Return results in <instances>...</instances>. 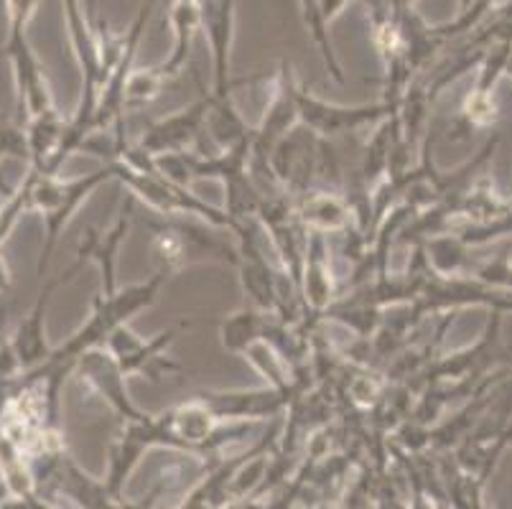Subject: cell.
<instances>
[{
    "instance_id": "obj_18",
    "label": "cell",
    "mask_w": 512,
    "mask_h": 509,
    "mask_svg": "<svg viewBox=\"0 0 512 509\" xmlns=\"http://www.w3.org/2000/svg\"><path fill=\"white\" fill-rule=\"evenodd\" d=\"M0 151L6 156L23 158L29 161V140H26V128L0 112Z\"/></svg>"
},
{
    "instance_id": "obj_20",
    "label": "cell",
    "mask_w": 512,
    "mask_h": 509,
    "mask_svg": "<svg viewBox=\"0 0 512 509\" xmlns=\"http://www.w3.org/2000/svg\"><path fill=\"white\" fill-rule=\"evenodd\" d=\"M505 74H507V77H512V56H510V59H507V67H505Z\"/></svg>"
},
{
    "instance_id": "obj_13",
    "label": "cell",
    "mask_w": 512,
    "mask_h": 509,
    "mask_svg": "<svg viewBox=\"0 0 512 509\" xmlns=\"http://www.w3.org/2000/svg\"><path fill=\"white\" fill-rule=\"evenodd\" d=\"M146 418L148 415L143 413L141 418L136 420H123V431H120V436L113 441L110 456H107L105 484L107 489H110V494L118 499L120 507H130V502L123 499L125 482H128V476L133 474V469L141 464L143 454H146L148 448H153L146 436Z\"/></svg>"
},
{
    "instance_id": "obj_17",
    "label": "cell",
    "mask_w": 512,
    "mask_h": 509,
    "mask_svg": "<svg viewBox=\"0 0 512 509\" xmlns=\"http://www.w3.org/2000/svg\"><path fill=\"white\" fill-rule=\"evenodd\" d=\"M497 120V102L495 95H482V92L472 90V95L464 100L462 115H459V128L467 133L479 128H490Z\"/></svg>"
},
{
    "instance_id": "obj_12",
    "label": "cell",
    "mask_w": 512,
    "mask_h": 509,
    "mask_svg": "<svg viewBox=\"0 0 512 509\" xmlns=\"http://www.w3.org/2000/svg\"><path fill=\"white\" fill-rule=\"evenodd\" d=\"M133 204H136V199L128 196L123 214H120L118 222L113 224V230H107V232L90 230L85 240L79 242L77 247V258L82 260V263H95L97 268H100L102 293H105V296L118 291V275H115L118 273V252H120V245H123V240L128 237Z\"/></svg>"
},
{
    "instance_id": "obj_8",
    "label": "cell",
    "mask_w": 512,
    "mask_h": 509,
    "mask_svg": "<svg viewBox=\"0 0 512 509\" xmlns=\"http://www.w3.org/2000/svg\"><path fill=\"white\" fill-rule=\"evenodd\" d=\"M209 105H212V90H202V97L186 110L148 125L138 146L151 156H158V153L186 151L192 143H202V138L207 135Z\"/></svg>"
},
{
    "instance_id": "obj_3",
    "label": "cell",
    "mask_w": 512,
    "mask_h": 509,
    "mask_svg": "<svg viewBox=\"0 0 512 509\" xmlns=\"http://www.w3.org/2000/svg\"><path fill=\"white\" fill-rule=\"evenodd\" d=\"M110 163H113L115 179L128 186L130 196H136L138 202L146 204V209L166 214V217H197L199 222H207L209 227H217V230L235 232L237 224H240V219L227 214L225 209L212 207L197 194H192L189 186L174 184L158 171H138L120 158Z\"/></svg>"
},
{
    "instance_id": "obj_2",
    "label": "cell",
    "mask_w": 512,
    "mask_h": 509,
    "mask_svg": "<svg viewBox=\"0 0 512 509\" xmlns=\"http://www.w3.org/2000/svg\"><path fill=\"white\" fill-rule=\"evenodd\" d=\"M197 217H166L148 209V217L141 219L151 230V255L158 270L169 275L179 273L186 265L199 260H222V263L237 265L240 252L232 250L225 240L194 222Z\"/></svg>"
},
{
    "instance_id": "obj_19",
    "label": "cell",
    "mask_w": 512,
    "mask_h": 509,
    "mask_svg": "<svg viewBox=\"0 0 512 509\" xmlns=\"http://www.w3.org/2000/svg\"><path fill=\"white\" fill-rule=\"evenodd\" d=\"M11 291V273H8L6 260L0 258V293Z\"/></svg>"
},
{
    "instance_id": "obj_5",
    "label": "cell",
    "mask_w": 512,
    "mask_h": 509,
    "mask_svg": "<svg viewBox=\"0 0 512 509\" xmlns=\"http://www.w3.org/2000/svg\"><path fill=\"white\" fill-rule=\"evenodd\" d=\"M194 326V321H184V324H176L171 329L161 331L153 339H143L136 331L130 329V324H120L113 334L107 336L105 349L115 357L118 367L123 370L125 377L130 375H143L151 382H161V377L171 375V372H181L179 362L166 357V349L176 342V336L184 329Z\"/></svg>"
},
{
    "instance_id": "obj_11",
    "label": "cell",
    "mask_w": 512,
    "mask_h": 509,
    "mask_svg": "<svg viewBox=\"0 0 512 509\" xmlns=\"http://www.w3.org/2000/svg\"><path fill=\"white\" fill-rule=\"evenodd\" d=\"M74 372H77L79 380L87 382L123 420H136L143 415V410H138L128 395V387H125L128 377L123 375L115 357L105 347H95L82 354Z\"/></svg>"
},
{
    "instance_id": "obj_14",
    "label": "cell",
    "mask_w": 512,
    "mask_h": 509,
    "mask_svg": "<svg viewBox=\"0 0 512 509\" xmlns=\"http://www.w3.org/2000/svg\"><path fill=\"white\" fill-rule=\"evenodd\" d=\"M296 212L306 224L309 232H321V235H342L355 222L352 204L337 189H311L304 196H296Z\"/></svg>"
},
{
    "instance_id": "obj_9",
    "label": "cell",
    "mask_w": 512,
    "mask_h": 509,
    "mask_svg": "<svg viewBox=\"0 0 512 509\" xmlns=\"http://www.w3.org/2000/svg\"><path fill=\"white\" fill-rule=\"evenodd\" d=\"M82 260H74L72 265H69L64 273L54 275V278H46L44 280V288L39 291V298H36L34 308L29 311V316L18 324L16 334L11 336V344L13 349H16V357L18 362H21V370L29 372L34 370V367H39L41 362H46L51 354V347L46 344V311H49V303H51V296H54V291H57L59 286H64V283H69V280L74 278V275L82 270Z\"/></svg>"
},
{
    "instance_id": "obj_6",
    "label": "cell",
    "mask_w": 512,
    "mask_h": 509,
    "mask_svg": "<svg viewBox=\"0 0 512 509\" xmlns=\"http://www.w3.org/2000/svg\"><path fill=\"white\" fill-rule=\"evenodd\" d=\"M398 107H393L390 102L380 100L375 105H332V102H324L319 97H314L311 92H306L299 84V123L304 128H309L311 133H316L319 138H337V135L355 133V130L365 128V125L380 123L383 118H388L390 112H395Z\"/></svg>"
},
{
    "instance_id": "obj_21",
    "label": "cell",
    "mask_w": 512,
    "mask_h": 509,
    "mask_svg": "<svg viewBox=\"0 0 512 509\" xmlns=\"http://www.w3.org/2000/svg\"><path fill=\"white\" fill-rule=\"evenodd\" d=\"M510 207H512V199H510Z\"/></svg>"
},
{
    "instance_id": "obj_4",
    "label": "cell",
    "mask_w": 512,
    "mask_h": 509,
    "mask_svg": "<svg viewBox=\"0 0 512 509\" xmlns=\"http://www.w3.org/2000/svg\"><path fill=\"white\" fill-rule=\"evenodd\" d=\"M11 8V34H8L6 46L0 49V59L3 56L11 59L18 92V112L29 120L54 105H51L44 69H41L39 59H36L29 41H26V34H23L26 21L31 16V8H34V0H11Z\"/></svg>"
},
{
    "instance_id": "obj_1",
    "label": "cell",
    "mask_w": 512,
    "mask_h": 509,
    "mask_svg": "<svg viewBox=\"0 0 512 509\" xmlns=\"http://www.w3.org/2000/svg\"><path fill=\"white\" fill-rule=\"evenodd\" d=\"M31 209L41 212L46 227V240L41 247V258L36 265V273L39 278H44L46 268H49V260L54 255L59 245V237L67 230V224L72 222L74 212H77L82 204L92 196V191L100 189L102 184H107L110 179H115L113 163H102L97 171L85 176H77V179H59V174H39L31 168Z\"/></svg>"
},
{
    "instance_id": "obj_16",
    "label": "cell",
    "mask_w": 512,
    "mask_h": 509,
    "mask_svg": "<svg viewBox=\"0 0 512 509\" xmlns=\"http://www.w3.org/2000/svg\"><path fill=\"white\" fill-rule=\"evenodd\" d=\"M169 79L171 77L161 67L141 69V72L130 74L128 84H125V112H136L141 107L151 105L161 95Z\"/></svg>"
},
{
    "instance_id": "obj_10",
    "label": "cell",
    "mask_w": 512,
    "mask_h": 509,
    "mask_svg": "<svg viewBox=\"0 0 512 509\" xmlns=\"http://www.w3.org/2000/svg\"><path fill=\"white\" fill-rule=\"evenodd\" d=\"M199 398L209 405L222 423H240V420H268L286 413L293 395L278 387L263 390H230V392H199Z\"/></svg>"
},
{
    "instance_id": "obj_7",
    "label": "cell",
    "mask_w": 512,
    "mask_h": 509,
    "mask_svg": "<svg viewBox=\"0 0 512 509\" xmlns=\"http://www.w3.org/2000/svg\"><path fill=\"white\" fill-rule=\"evenodd\" d=\"M339 296L337 278H334L332 263H329V242L321 232H309V245H306L304 270L299 280V298L304 308V324L314 329L316 321L327 314Z\"/></svg>"
},
{
    "instance_id": "obj_15",
    "label": "cell",
    "mask_w": 512,
    "mask_h": 509,
    "mask_svg": "<svg viewBox=\"0 0 512 509\" xmlns=\"http://www.w3.org/2000/svg\"><path fill=\"white\" fill-rule=\"evenodd\" d=\"M265 321H268V314L255 306H245L240 308L237 314L217 321L222 336V347L232 354H242L248 344H253L255 339H263Z\"/></svg>"
}]
</instances>
